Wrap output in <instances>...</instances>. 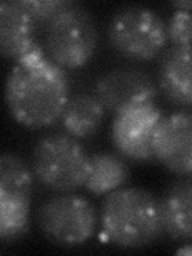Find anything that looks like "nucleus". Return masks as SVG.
Listing matches in <instances>:
<instances>
[{
    "label": "nucleus",
    "mask_w": 192,
    "mask_h": 256,
    "mask_svg": "<svg viewBox=\"0 0 192 256\" xmlns=\"http://www.w3.org/2000/svg\"><path fill=\"white\" fill-rule=\"evenodd\" d=\"M70 100L66 70L54 64L38 44L16 60L5 80L10 116L26 128H45L60 122Z\"/></svg>",
    "instance_id": "nucleus-1"
},
{
    "label": "nucleus",
    "mask_w": 192,
    "mask_h": 256,
    "mask_svg": "<svg viewBox=\"0 0 192 256\" xmlns=\"http://www.w3.org/2000/svg\"><path fill=\"white\" fill-rule=\"evenodd\" d=\"M102 234L122 248H142L165 234L160 200L142 188H118L102 200Z\"/></svg>",
    "instance_id": "nucleus-2"
},
{
    "label": "nucleus",
    "mask_w": 192,
    "mask_h": 256,
    "mask_svg": "<svg viewBox=\"0 0 192 256\" xmlns=\"http://www.w3.org/2000/svg\"><path fill=\"white\" fill-rule=\"evenodd\" d=\"M44 50L60 68L78 69L93 58L100 42L98 26L84 5L62 0L44 28Z\"/></svg>",
    "instance_id": "nucleus-3"
},
{
    "label": "nucleus",
    "mask_w": 192,
    "mask_h": 256,
    "mask_svg": "<svg viewBox=\"0 0 192 256\" xmlns=\"http://www.w3.org/2000/svg\"><path fill=\"white\" fill-rule=\"evenodd\" d=\"M90 156L77 138L56 132L40 138L32 149L30 168L36 180L50 190L72 192L85 184Z\"/></svg>",
    "instance_id": "nucleus-4"
},
{
    "label": "nucleus",
    "mask_w": 192,
    "mask_h": 256,
    "mask_svg": "<svg viewBox=\"0 0 192 256\" xmlns=\"http://www.w3.org/2000/svg\"><path fill=\"white\" fill-rule=\"evenodd\" d=\"M108 40L114 50L132 61H150L165 52L166 21L142 5L118 8L108 24Z\"/></svg>",
    "instance_id": "nucleus-5"
},
{
    "label": "nucleus",
    "mask_w": 192,
    "mask_h": 256,
    "mask_svg": "<svg viewBox=\"0 0 192 256\" xmlns=\"http://www.w3.org/2000/svg\"><path fill=\"white\" fill-rule=\"evenodd\" d=\"M37 221L50 242L61 246H77L88 242L94 234L98 213L84 196L60 192L40 205Z\"/></svg>",
    "instance_id": "nucleus-6"
},
{
    "label": "nucleus",
    "mask_w": 192,
    "mask_h": 256,
    "mask_svg": "<svg viewBox=\"0 0 192 256\" xmlns=\"http://www.w3.org/2000/svg\"><path fill=\"white\" fill-rule=\"evenodd\" d=\"M36 176L18 154L0 157V238L14 242L29 230L30 200Z\"/></svg>",
    "instance_id": "nucleus-7"
},
{
    "label": "nucleus",
    "mask_w": 192,
    "mask_h": 256,
    "mask_svg": "<svg viewBox=\"0 0 192 256\" xmlns=\"http://www.w3.org/2000/svg\"><path fill=\"white\" fill-rule=\"evenodd\" d=\"M162 118V110L154 102L134 104L116 112L110 126V140L116 150L134 162L154 158L152 141Z\"/></svg>",
    "instance_id": "nucleus-8"
},
{
    "label": "nucleus",
    "mask_w": 192,
    "mask_h": 256,
    "mask_svg": "<svg viewBox=\"0 0 192 256\" xmlns=\"http://www.w3.org/2000/svg\"><path fill=\"white\" fill-rule=\"evenodd\" d=\"M94 94L104 109L116 114L134 104L154 102L158 85L148 70L136 66H118L96 80Z\"/></svg>",
    "instance_id": "nucleus-9"
},
{
    "label": "nucleus",
    "mask_w": 192,
    "mask_h": 256,
    "mask_svg": "<svg viewBox=\"0 0 192 256\" xmlns=\"http://www.w3.org/2000/svg\"><path fill=\"white\" fill-rule=\"evenodd\" d=\"M154 158L168 172L192 178V109L164 116L156 130Z\"/></svg>",
    "instance_id": "nucleus-10"
},
{
    "label": "nucleus",
    "mask_w": 192,
    "mask_h": 256,
    "mask_svg": "<svg viewBox=\"0 0 192 256\" xmlns=\"http://www.w3.org/2000/svg\"><path fill=\"white\" fill-rule=\"evenodd\" d=\"M37 22L22 0L0 5V52L4 58L20 60L37 45Z\"/></svg>",
    "instance_id": "nucleus-11"
},
{
    "label": "nucleus",
    "mask_w": 192,
    "mask_h": 256,
    "mask_svg": "<svg viewBox=\"0 0 192 256\" xmlns=\"http://www.w3.org/2000/svg\"><path fill=\"white\" fill-rule=\"evenodd\" d=\"M157 85L170 102L192 109V45H173L164 52Z\"/></svg>",
    "instance_id": "nucleus-12"
},
{
    "label": "nucleus",
    "mask_w": 192,
    "mask_h": 256,
    "mask_svg": "<svg viewBox=\"0 0 192 256\" xmlns=\"http://www.w3.org/2000/svg\"><path fill=\"white\" fill-rule=\"evenodd\" d=\"M164 232L173 240H192V178L172 182L160 198Z\"/></svg>",
    "instance_id": "nucleus-13"
},
{
    "label": "nucleus",
    "mask_w": 192,
    "mask_h": 256,
    "mask_svg": "<svg viewBox=\"0 0 192 256\" xmlns=\"http://www.w3.org/2000/svg\"><path fill=\"white\" fill-rule=\"evenodd\" d=\"M104 110L106 109L96 94L78 93L69 100L60 122L68 134L86 140L98 133L104 120Z\"/></svg>",
    "instance_id": "nucleus-14"
},
{
    "label": "nucleus",
    "mask_w": 192,
    "mask_h": 256,
    "mask_svg": "<svg viewBox=\"0 0 192 256\" xmlns=\"http://www.w3.org/2000/svg\"><path fill=\"white\" fill-rule=\"evenodd\" d=\"M130 178V168L125 160L112 152H96L90 156L88 174L85 180V189L94 196H108Z\"/></svg>",
    "instance_id": "nucleus-15"
},
{
    "label": "nucleus",
    "mask_w": 192,
    "mask_h": 256,
    "mask_svg": "<svg viewBox=\"0 0 192 256\" xmlns=\"http://www.w3.org/2000/svg\"><path fill=\"white\" fill-rule=\"evenodd\" d=\"M166 32L173 45H192V13L176 10L166 21Z\"/></svg>",
    "instance_id": "nucleus-16"
},
{
    "label": "nucleus",
    "mask_w": 192,
    "mask_h": 256,
    "mask_svg": "<svg viewBox=\"0 0 192 256\" xmlns=\"http://www.w3.org/2000/svg\"><path fill=\"white\" fill-rule=\"evenodd\" d=\"M26 8L34 16L38 28H45V24L50 21V18L58 10L62 0H22Z\"/></svg>",
    "instance_id": "nucleus-17"
},
{
    "label": "nucleus",
    "mask_w": 192,
    "mask_h": 256,
    "mask_svg": "<svg viewBox=\"0 0 192 256\" xmlns=\"http://www.w3.org/2000/svg\"><path fill=\"white\" fill-rule=\"evenodd\" d=\"M173 5L176 6V10H186L192 13V0H184V2H173Z\"/></svg>",
    "instance_id": "nucleus-18"
}]
</instances>
